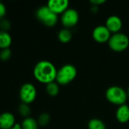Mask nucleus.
<instances>
[{
  "instance_id": "9d476101",
  "label": "nucleus",
  "mask_w": 129,
  "mask_h": 129,
  "mask_svg": "<svg viewBox=\"0 0 129 129\" xmlns=\"http://www.w3.org/2000/svg\"><path fill=\"white\" fill-rule=\"evenodd\" d=\"M15 116L10 112L0 114V129H11L15 125Z\"/></svg>"
},
{
  "instance_id": "39448f33",
  "label": "nucleus",
  "mask_w": 129,
  "mask_h": 129,
  "mask_svg": "<svg viewBox=\"0 0 129 129\" xmlns=\"http://www.w3.org/2000/svg\"><path fill=\"white\" fill-rule=\"evenodd\" d=\"M109 48L117 52L123 51L129 46L128 36L121 32L113 33L108 41Z\"/></svg>"
},
{
  "instance_id": "2eb2a0df",
  "label": "nucleus",
  "mask_w": 129,
  "mask_h": 129,
  "mask_svg": "<svg viewBox=\"0 0 129 129\" xmlns=\"http://www.w3.org/2000/svg\"><path fill=\"white\" fill-rule=\"evenodd\" d=\"M58 39L62 43H68L72 39V33L68 28L60 29L58 33Z\"/></svg>"
},
{
  "instance_id": "f8f14e48",
  "label": "nucleus",
  "mask_w": 129,
  "mask_h": 129,
  "mask_svg": "<svg viewBox=\"0 0 129 129\" xmlns=\"http://www.w3.org/2000/svg\"><path fill=\"white\" fill-rule=\"evenodd\" d=\"M116 117L121 123L128 122L129 121V106L125 104L120 105L116 112Z\"/></svg>"
},
{
  "instance_id": "6e6552de",
  "label": "nucleus",
  "mask_w": 129,
  "mask_h": 129,
  "mask_svg": "<svg viewBox=\"0 0 129 129\" xmlns=\"http://www.w3.org/2000/svg\"><path fill=\"white\" fill-rule=\"evenodd\" d=\"M111 36V32L104 25H99L96 26L92 32V36L94 39L100 43L108 42Z\"/></svg>"
},
{
  "instance_id": "f3484780",
  "label": "nucleus",
  "mask_w": 129,
  "mask_h": 129,
  "mask_svg": "<svg viewBox=\"0 0 129 129\" xmlns=\"http://www.w3.org/2000/svg\"><path fill=\"white\" fill-rule=\"evenodd\" d=\"M46 90L49 95H50L52 97H55L59 94V85L57 82H55L48 83V84H46Z\"/></svg>"
},
{
  "instance_id": "393cba45",
  "label": "nucleus",
  "mask_w": 129,
  "mask_h": 129,
  "mask_svg": "<svg viewBox=\"0 0 129 129\" xmlns=\"http://www.w3.org/2000/svg\"><path fill=\"white\" fill-rule=\"evenodd\" d=\"M127 94H128V98H129V87L128 88V91H127Z\"/></svg>"
},
{
  "instance_id": "7ed1b4c3",
  "label": "nucleus",
  "mask_w": 129,
  "mask_h": 129,
  "mask_svg": "<svg viewBox=\"0 0 129 129\" xmlns=\"http://www.w3.org/2000/svg\"><path fill=\"white\" fill-rule=\"evenodd\" d=\"M106 97L110 103L120 106L125 104L128 94L127 91L122 87L113 85L107 88L106 91Z\"/></svg>"
},
{
  "instance_id": "423d86ee",
  "label": "nucleus",
  "mask_w": 129,
  "mask_h": 129,
  "mask_svg": "<svg viewBox=\"0 0 129 129\" xmlns=\"http://www.w3.org/2000/svg\"><path fill=\"white\" fill-rule=\"evenodd\" d=\"M37 91L33 84L26 82L21 85L19 90V98L22 103L29 104L33 102L36 98Z\"/></svg>"
},
{
  "instance_id": "1a4fd4ad",
  "label": "nucleus",
  "mask_w": 129,
  "mask_h": 129,
  "mask_svg": "<svg viewBox=\"0 0 129 129\" xmlns=\"http://www.w3.org/2000/svg\"><path fill=\"white\" fill-rule=\"evenodd\" d=\"M56 14H62L68 8V0H49L46 5Z\"/></svg>"
},
{
  "instance_id": "0eeeda50",
  "label": "nucleus",
  "mask_w": 129,
  "mask_h": 129,
  "mask_svg": "<svg viewBox=\"0 0 129 129\" xmlns=\"http://www.w3.org/2000/svg\"><path fill=\"white\" fill-rule=\"evenodd\" d=\"M79 20V14L77 10L72 8H68L65 10L61 17V22L66 28L75 26Z\"/></svg>"
},
{
  "instance_id": "6ab92c4d",
  "label": "nucleus",
  "mask_w": 129,
  "mask_h": 129,
  "mask_svg": "<svg viewBox=\"0 0 129 129\" xmlns=\"http://www.w3.org/2000/svg\"><path fill=\"white\" fill-rule=\"evenodd\" d=\"M49 122H50V116L46 113H41L37 119L38 125L40 126H46V125L49 124Z\"/></svg>"
},
{
  "instance_id": "dca6fc26",
  "label": "nucleus",
  "mask_w": 129,
  "mask_h": 129,
  "mask_svg": "<svg viewBox=\"0 0 129 129\" xmlns=\"http://www.w3.org/2000/svg\"><path fill=\"white\" fill-rule=\"evenodd\" d=\"M88 129H106V126L101 119L94 118L89 121Z\"/></svg>"
},
{
  "instance_id": "9b49d317",
  "label": "nucleus",
  "mask_w": 129,
  "mask_h": 129,
  "mask_svg": "<svg viewBox=\"0 0 129 129\" xmlns=\"http://www.w3.org/2000/svg\"><path fill=\"white\" fill-rule=\"evenodd\" d=\"M106 26L111 33H116L120 32V29L122 27V21L119 16L111 15L106 19Z\"/></svg>"
},
{
  "instance_id": "b1692460",
  "label": "nucleus",
  "mask_w": 129,
  "mask_h": 129,
  "mask_svg": "<svg viewBox=\"0 0 129 129\" xmlns=\"http://www.w3.org/2000/svg\"><path fill=\"white\" fill-rule=\"evenodd\" d=\"M11 129H22V128H21V125H20V124L16 123V124H15V125H14L12 128H11Z\"/></svg>"
},
{
  "instance_id": "a211bd4d",
  "label": "nucleus",
  "mask_w": 129,
  "mask_h": 129,
  "mask_svg": "<svg viewBox=\"0 0 129 129\" xmlns=\"http://www.w3.org/2000/svg\"><path fill=\"white\" fill-rule=\"evenodd\" d=\"M30 112H31V110H30V107L29 104L21 103L18 106V113L21 116H23L24 118L29 117Z\"/></svg>"
},
{
  "instance_id": "aec40b11",
  "label": "nucleus",
  "mask_w": 129,
  "mask_h": 129,
  "mask_svg": "<svg viewBox=\"0 0 129 129\" xmlns=\"http://www.w3.org/2000/svg\"><path fill=\"white\" fill-rule=\"evenodd\" d=\"M11 56V51L9 48L1 49L0 51V60L2 61H7Z\"/></svg>"
},
{
  "instance_id": "412c9836",
  "label": "nucleus",
  "mask_w": 129,
  "mask_h": 129,
  "mask_svg": "<svg viewBox=\"0 0 129 129\" xmlns=\"http://www.w3.org/2000/svg\"><path fill=\"white\" fill-rule=\"evenodd\" d=\"M11 28V23L8 20L2 18L0 20V30L7 31Z\"/></svg>"
},
{
  "instance_id": "20e7f679",
  "label": "nucleus",
  "mask_w": 129,
  "mask_h": 129,
  "mask_svg": "<svg viewBox=\"0 0 129 129\" xmlns=\"http://www.w3.org/2000/svg\"><path fill=\"white\" fill-rule=\"evenodd\" d=\"M36 18L46 26H53L58 21V14L54 13L47 5H42L36 11Z\"/></svg>"
},
{
  "instance_id": "4be33fe9",
  "label": "nucleus",
  "mask_w": 129,
  "mask_h": 129,
  "mask_svg": "<svg viewBox=\"0 0 129 129\" xmlns=\"http://www.w3.org/2000/svg\"><path fill=\"white\" fill-rule=\"evenodd\" d=\"M5 14H6V6L2 2L0 1V20L4 18Z\"/></svg>"
},
{
  "instance_id": "f257e3e1",
  "label": "nucleus",
  "mask_w": 129,
  "mask_h": 129,
  "mask_svg": "<svg viewBox=\"0 0 129 129\" xmlns=\"http://www.w3.org/2000/svg\"><path fill=\"white\" fill-rule=\"evenodd\" d=\"M57 74V70L55 65L46 60H40L36 63L33 68V76L40 82L48 84L55 82Z\"/></svg>"
},
{
  "instance_id": "f03ea898",
  "label": "nucleus",
  "mask_w": 129,
  "mask_h": 129,
  "mask_svg": "<svg viewBox=\"0 0 129 129\" xmlns=\"http://www.w3.org/2000/svg\"><path fill=\"white\" fill-rule=\"evenodd\" d=\"M77 76L76 67L70 63L63 65L57 70L56 81L59 85H67L73 81Z\"/></svg>"
},
{
  "instance_id": "4468645a",
  "label": "nucleus",
  "mask_w": 129,
  "mask_h": 129,
  "mask_svg": "<svg viewBox=\"0 0 129 129\" xmlns=\"http://www.w3.org/2000/svg\"><path fill=\"white\" fill-rule=\"evenodd\" d=\"M21 126L22 129H38L39 125L37 120L29 116L24 119L21 124Z\"/></svg>"
},
{
  "instance_id": "5701e85b",
  "label": "nucleus",
  "mask_w": 129,
  "mask_h": 129,
  "mask_svg": "<svg viewBox=\"0 0 129 129\" xmlns=\"http://www.w3.org/2000/svg\"><path fill=\"white\" fill-rule=\"evenodd\" d=\"M90 3H92L93 5L97 6V5H101V4H103V3H104L106 1H105V0H90Z\"/></svg>"
},
{
  "instance_id": "ddd939ff",
  "label": "nucleus",
  "mask_w": 129,
  "mask_h": 129,
  "mask_svg": "<svg viewBox=\"0 0 129 129\" xmlns=\"http://www.w3.org/2000/svg\"><path fill=\"white\" fill-rule=\"evenodd\" d=\"M12 42V38L11 34L7 31L0 30V48H8L10 47Z\"/></svg>"
}]
</instances>
